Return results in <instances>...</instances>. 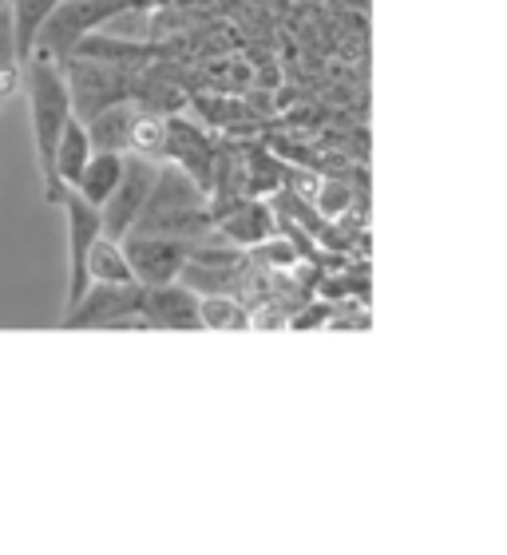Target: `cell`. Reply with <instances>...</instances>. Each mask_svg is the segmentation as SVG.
Masks as SVG:
<instances>
[{"mask_svg": "<svg viewBox=\"0 0 507 555\" xmlns=\"http://www.w3.org/2000/svg\"><path fill=\"white\" fill-rule=\"evenodd\" d=\"M21 83H28V116H32V139H36V159H40V179H44V198L60 203L56 183H52V159H56L60 131L76 112H72V95L64 83V68L44 52L21 64Z\"/></svg>", "mask_w": 507, "mask_h": 555, "instance_id": "cell-1", "label": "cell"}, {"mask_svg": "<svg viewBox=\"0 0 507 555\" xmlns=\"http://www.w3.org/2000/svg\"><path fill=\"white\" fill-rule=\"evenodd\" d=\"M60 68H64V83H68L72 112L80 119L95 116L100 107L119 104V100H135V68L92 56H68L60 60Z\"/></svg>", "mask_w": 507, "mask_h": 555, "instance_id": "cell-2", "label": "cell"}, {"mask_svg": "<svg viewBox=\"0 0 507 555\" xmlns=\"http://www.w3.org/2000/svg\"><path fill=\"white\" fill-rule=\"evenodd\" d=\"M123 4L131 0H60L52 16L44 21V28L36 33L32 52H44L60 64V60L72 56V48L80 44L83 36L104 28V21H112Z\"/></svg>", "mask_w": 507, "mask_h": 555, "instance_id": "cell-3", "label": "cell"}, {"mask_svg": "<svg viewBox=\"0 0 507 555\" xmlns=\"http://www.w3.org/2000/svg\"><path fill=\"white\" fill-rule=\"evenodd\" d=\"M155 175H159V163L147 159V155H135L127 151L123 155V175H119L116 191L107 195V203L100 207V222H104V234L112 238H123L135 219L143 215V203H147L151 186H155Z\"/></svg>", "mask_w": 507, "mask_h": 555, "instance_id": "cell-4", "label": "cell"}, {"mask_svg": "<svg viewBox=\"0 0 507 555\" xmlns=\"http://www.w3.org/2000/svg\"><path fill=\"white\" fill-rule=\"evenodd\" d=\"M56 207H64V219H68V298H64V310H72L76 298L88 289V250L104 234V222H100V210L92 203H83L76 191H64Z\"/></svg>", "mask_w": 507, "mask_h": 555, "instance_id": "cell-5", "label": "cell"}, {"mask_svg": "<svg viewBox=\"0 0 507 555\" xmlns=\"http://www.w3.org/2000/svg\"><path fill=\"white\" fill-rule=\"evenodd\" d=\"M119 243H123L127 267H131V278H135L139 286L174 282L186 262V250H191V243L162 238V234H139V231H127Z\"/></svg>", "mask_w": 507, "mask_h": 555, "instance_id": "cell-6", "label": "cell"}, {"mask_svg": "<svg viewBox=\"0 0 507 555\" xmlns=\"http://www.w3.org/2000/svg\"><path fill=\"white\" fill-rule=\"evenodd\" d=\"M139 282H88L76 306L64 310V325L68 330H112L119 318L139 313Z\"/></svg>", "mask_w": 507, "mask_h": 555, "instance_id": "cell-7", "label": "cell"}, {"mask_svg": "<svg viewBox=\"0 0 507 555\" xmlns=\"http://www.w3.org/2000/svg\"><path fill=\"white\" fill-rule=\"evenodd\" d=\"M139 318L147 330H203L198 325V294L186 289L179 278L162 286L139 289Z\"/></svg>", "mask_w": 507, "mask_h": 555, "instance_id": "cell-8", "label": "cell"}, {"mask_svg": "<svg viewBox=\"0 0 507 555\" xmlns=\"http://www.w3.org/2000/svg\"><path fill=\"white\" fill-rule=\"evenodd\" d=\"M162 159L167 163H179L191 179L198 183L214 186V167H219V155L210 147V139L203 128H195L191 119L183 116H167V147H162Z\"/></svg>", "mask_w": 507, "mask_h": 555, "instance_id": "cell-9", "label": "cell"}, {"mask_svg": "<svg viewBox=\"0 0 507 555\" xmlns=\"http://www.w3.org/2000/svg\"><path fill=\"white\" fill-rule=\"evenodd\" d=\"M214 231H219L226 243L253 250L258 243H265V238L277 234V215L265 207L262 198H238V203H231L226 210L214 215Z\"/></svg>", "mask_w": 507, "mask_h": 555, "instance_id": "cell-10", "label": "cell"}, {"mask_svg": "<svg viewBox=\"0 0 507 555\" xmlns=\"http://www.w3.org/2000/svg\"><path fill=\"white\" fill-rule=\"evenodd\" d=\"M135 116H139L135 100H119V104H107V107H100L95 116L83 119L88 139H92V151H119V155H127Z\"/></svg>", "mask_w": 507, "mask_h": 555, "instance_id": "cell-11", "label": "cell"}, {"mask_svg": "<svg viewBox=\"0 0 507 555\" xmlns=\"http://www.w3.org/2000/svg\"><path fill=\"white\" fill-rule=\"evenodd\" d=\"M92 159V139H88V128H83L80 116H72L60 131L56 143V159H52V183H56V195L72 191L76 179H80L83 163Z\"/></svg>", "mask_w": 507, "mask_h": 555, "instance_id": "cell-12", "label": "cell"}, {"mask_svg": "<svg viewBox=\"0 0 507 555\" xmlns=\"http://www.w3.org/2000/svg\"><path fill=\"white\" fill-rule=\"evenodd\" d=\"M119 175H123V155H119V151H92V159L83 163V171L72 191H76L83 203H92V207L100 210L107 203V195L116 191Z\"/></svg>", "mask_w": 507, "mask_h": 555, "instance_id": "cell-13", "label": "cell"}, {"mask_svg": "<svg viewBox=\"0 0 507 555\" xmlns=\"http://www.w3.org/2000/svg\"><path fill=\"white\" fill-rule=\"evenodd\" d=\"M198 325L203 330H219V334L250 330V306L238 294H203L198 298Z\"/></svg>", "mask_w": 507, "mask_h": 555, "instance_id": "cell-14", "label": "cell"}, {"mask_svg": "<svg viewBox=\"0 0 507 555\" xmlns=\"http://www.w3.org/2000/svg\"><path fill=\"white\" fill-rule=\"evenodd\" d=\"M88 282H135L131 278V267H127V255H123V243L112 238V234H100L88 250Z\"/></svg>", "mask_w": 507, "mask_h": 555, "instance_id": "cell-15", "label": "cell"}, {"mask_svg": "<svg viewBox=\"0 0 507 555\" xmlns=\"http://www.w3.org/2000/svg\"><path fill=\"white\" fill-rule=\"evenodd\" d=\"M60 0H9V16L12 28H16V52H21V64L32 56L36 33L44 28V21L52 16Z\"/></svg>", "mask_w": 507, "mask_h": 555, "instance_id": "cell-16", "label": "cell"}, {"mask_svg": "<svg viewBox=\"0 0 507 555\" xmlns=\"http://www.w3.org/2000/svg\"><path fill=\"white\" fill-rule=\"evenodd\" d=\"M162 147H167V116H155V112H143V107H139L135 124H131V147L127 151L162 163Z\"/></svg>", "mask_w": 507, "mask_h": 555, "instance_id": "cell-17", "label": "cell"}, {"mask_svg": "<svg viewBox=\"0 0 507 555\" xmlns=\"http://www.w3.org/2000/svg\"><path fill=\"white\" fill-rule=\"evenodd\" d=\"M313 203H317V210H325V215H346L349 203H353V191H349V183L325 179V183H317V195H313Z\"/></svg>", "mask_w": 507, "mask_h": 555, "instance_id": "cell-18", "label": "cell"}, {"mask_svg": "<svg viewBox=\"0 0 507 555\" xmlns=\"http://www.w3.org/2000/svg\"><path fill=\"white\" fill-rule=\"evenodd\" d=\"M21 64V52H16V28H12L9 9H0V68H12Z\"/></svg>", "mask_w": 507, "mask_h": 555, "instance_id": "cell-19", "label": "cell"}, {"mask_svg": "<svg viewBox=\"0 0 507 555\" xmlns=\"http://www.w3.org/2000/svg\"><path fill=\"white\" fill-rule=\"evenodd\" d=\"M0 9H9V0H0Z\"/></svg>", "mask_w": 507, "mask_h": 555, "instance_id": "cell-20", "label": "cell"}]
</instances>
